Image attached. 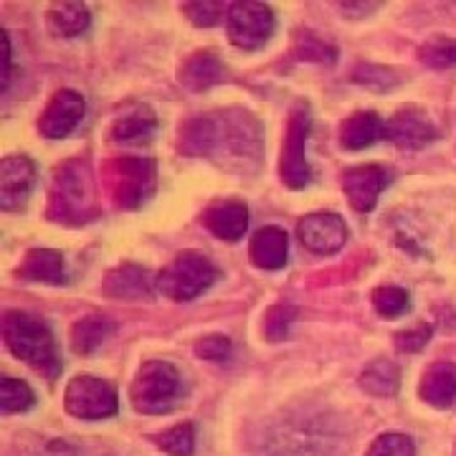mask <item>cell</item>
<instances>
[{"mask_svg": "<svg viewBox=\"0 0 456 456\" xmlns=\"http://www.w3.org/2000/svg\"><path fill=\"white\" fill-rule=\"evenodd\" d=\"M180 150L206 158L236 175H256L264 158V127L241 107L200 114L180 127Z\"/></svg>", "mask_w": 456, "mask_h": 456, "instance_id": "obj_1", "label": "cell"}, {"mask_svg": "<svg viewBox=\"0 0 456 456\" xmlns=\"http://www.w3.org/2000/svg\"><path fill=\"white\" fill-rule=\"evenodd\" d=\"M347 439L338 419L322 411H292L274 419L256 439L259 456H342Z\"/></svg>", "mask_w": 456, "mask_h": 456, "instance_id": "obj_2", "label": "cell"}, {"mask_svg": "<svg viewBox=\"0 0 456 456\" xmlns=\"http://www.w3.org/2000/svg\"><path fill=\"white\" fill-rule=\"evenodd\" d=\"M3 340L8 350L31 365L36 373H41L46 380H56L61 373V355L53 340L49 325L28 312H5L3 317Z\"/></svg>", "mask_w": 456, "mask_h": 456, "instance_id": "obj_3", "label": "cell"}, {"mask_svg": "<svg viewBox=\"0 0 456 456\" xmlns=\"http://www.w3.org/2000/svg\"><path fill=\"white\" fill-rule=\"evenodd\" d=\"M183 375L167 360H147L130 386L132 408L145 416H160L178 408L183 401Z\"/></svg>", "mask_w": 456, "mask_h": 456, "instance_id": "obj_4", "label": "cell"}, {"mask_svg": "<svg viewBox=\"0 0 456 456\" xmlns=\"http://www.w3.org/2000/svg\"><path fill=\"white\" fill-rule=\"evenodd\" d=\"M221 277L218 266L200 251H183L158 274V292L173 302H191Z\"/></svg>", "mask_w": 456, "mask_h": 456, "instance_id": "obj_5", "label": "cell"}, {"mask_svg": "<svg viewBox=\"0 0 456 456\" xmlns=\"http://www.w3.org/2000/svg\"><path fill=\"white\" fill-rule=\"evenodd\" d=\"M312 114L307 102H297L289 112L287 137L281 145V183L292 191L310 185L312 170L307 163V137H310Z\"/></svg>", "mask_w": 456, "mask_h": 456, "instance_id": "obj_6", "label": "cell"}, {"mask_svg": "<svg viewBox=\"0 0 456 456\" xmlns=\"http://www.w3.org/2000/svg\"><path fill=\"white\" fill-rule=\"evenodd\" d=\"M274 28H277V16L266 3H256V0L231 3V11L226 16V31L236 49H261L272 38Z\"/></svg>", "mask_w": 456, "mask_h": 456, "instance_id": "obj_7", "label": "cell"}, {"mask_svg": "<svg viewBox=\"0 0 456 456\" xmlns=\"http://www.w3.org/2000/svg\"><path fill=\"white\" fill-rule=\"evenodd\" d=\"M64 406L74 419L102 421L119 411V395L112 383L94 375H77L64 391Z\"/></svg>", "mask_w": 456, "mask_h": 456, "instance_id": "obj_8", "label": "cell"}, {"mask_svg": "<svg viewBox=\"0 0 456 456\" xmlns=\"http://www.w3.org/2000/svg\"><path fill=\"white\" fill-rule=\"evenodd\" d=\"M155 193V160L152 158H122L114 167V200L119 208L134 211L145 206Z\"/></svg>", "mask_w": 456, "mask_h": 456, "instance_id": "obj_9", "label": "cell"}, {"mask_svg": "<svg viewBox=\"0 0 456 456\" xmlns=\"http://www.w3.org/2000/svg\"><path fill=\"white\" fill-rule=\"evenodd\" d=\"M51 216L53 221H69L74 218V224L89 221L92 211H86L89 206V178L77 173V163L64 165L56 180H53V193H51Z\"/></svg>", "mask_w": 456, "mask_h": 456, "instance_id": "obj_10", "label": "cell"}, {"mask_svg": "<svg viewBox=\"0 0 456 456\" xmlns=\"http://www.w3.org/2000/svg\"><path fill=\"white\" fill-rule=\"evenodd\" d=\"M391 170H386L383 165H355L345 170L342 191L355 211L368 213L373 211L378 198L391 185Z\"/></svg>", "mask_w": 456, "mask_h": 456, "instance_id": "obj_11", "label": "cell"}, {"mask_svg": "<svg viewBox=\"0 0 456 456\" xmlns=\"http://www.w3.org/2000/svg\"><path fill=\"white\" fill-rule=\"evenodd\" d=\"M84 112H86V102L82 94L74 89H61L46 104L38 119V130L49 140H64L82 125Z\"/></svg>", "mask_w": 456, "mask_h": 456, "instance_id": "obj_12", "label": "cell"}, {"mask_svg": "<svg viewBox=\"0 0 456 456\" xmlns=\"http://www.w3.org/2000/svg\"><path fill=\"white\" fill-rule=\"evenodd\" d=\"M297 239L312 254H335L347 241V226L338 213H310L297 224Z\"/></svg>", "mask_w": 456, "mask_h": 456, "instance_id": "obj_13", "label": "cell"}, {"mask_svg": "<svg viewBox=\"0 0 456 456\" xmlns=\"http://www.w3.org/2000/svg\"><path fill=\"white\" fill-rule=\"evenodd\" d=\"M36 185V165L26 155H11L0 163V208L18 211Z\"/></svg>", "mask_w": 456, "mask_h": 456, "instance_id": "obj_14", "label": "cell"}, {"mask_svg": "<svg viewBox=\"0 0 456 456\" xmlns=\"http://www.w3.org/2000/svg\"><path fill=\"white\" fill-rule=\"evenodd\" d=\"M436 134L439 132L434 127V122L419 107L398 110L386 122V140H391L393 145L401 150H421L428 142H434Z\"/></svg>", "mask_w": 456, "mask_h": 456, "instance_id": "obj_15", "label": "cell"}, {"mask_svg": "<svg viewBox=\"0 0 456 456\" xmlns=\"http://www.w3.org/2000/svg\"><path fill=\"white\" fill-rule=\"evenodd\" d=\"M104 294H110L114 299H125V302H142L152 299V294L158 292V279L147 272L145 266L137 264H119L104 279Z\"/></svg>", "mask_w": 456, "mask_h": 456, "instance_id": "obj_16", "label": "cell"}, {"mask_svg": "<svg viewBox=\"0 0 456 456\" xmlns=\"http://www.w3.org/2000/svg\"><path fill=\"white\" fill-rule=\"evenodd\" d=\"M203 224L221 241H239L248 228V208L241 200H221L203 213Z\"/></svg>", "mask_w": 456, "mask_h": 456, "instance_id": "obj_17", "label": "cell"}, {"mask_svg": "<svg viewBox=\"0 0 456 456\" xmlns=\"http://www.w3.org/2000/svg\"><path fill=\"white\" fill-rule=\"evenodd\" d=\"M289 254V239L284 233V228L264 226L254 233L251 244H248V259L259 269H281L287 264Z\"/></svg>", "mask_w": 456, "mask_h": 456, "instance_id": "obj_18", "label": "cell"}, {"mask_svg": "<svg viewBox=\"0 0 456 456\" xmlns=\"http://www.w3.org/2000/svg\"><path fill=\"white\" fill-rule=\"evenodd\" d=\"M18 274L26 281H41V284H53V287L69 281L64 254L53 248H31L20 264Z\"/></svg>", "mask_w": 456, "mask_h": 456, "instance_id": "obj_19", "label": "cell"}, {"mask_svg": "<svg viewBox=\"0 0 456 456\" xmlns=\"http://www.w3.org/2000/svg\"><path fill=\"white\" fill-rule=\"evenodd\" d=\"M421 398L434 408H452L456 403V365L449 360L434 362L421 380Z\"/></svg>", "mask_w": 456, "mask_h": 456, "instance_id": "obj_20", "label": "cell"}, {"mask_svg": "<svg viewBox=\"0 0 456 456\" xmlns=\"http://www.w3.org/2000/svg\"><path fill=\"white\" fill-rule=\"evenodd\" d=\"M224 79H226V66L221 64V59L213 51H198L180 69V84L188 86L191 92H203Z\"/></svg>", "mask_w": 456, "mask_h": 456, "instance_id": "obj_21", "label": "cell"}, {"mask_svg": "<svg viewBox=\"0 0 456 456\" xmlns=\"http://www.w3.org/2000/svg\"><path fill=\"white\" fill-rule=\"evenodd\" d=\"M386 137V122L375 112H355L342 122L340 142L345 150H365Z\"/></svg>", "mask_w": 456, "mask_h": 456, "instance_id": "obj_22", "label": "cell"}, {"mask_svg": "<svg viewBox=\"0 0 456 456\" xmlns=\"http://www.w3.org/2000/svg\"><path fill=\"white\" fill-rule=\"evenodd\" d=\"M158 130V117L147 107V104H137L132 107L130 112H125L122 117H117L112 125L114 142H145Z\"/></svg>", "mask_w": 456, "mask_h": 456, "instance_id": "obj_23", "label": "cell"}, {"mask_svg": "<svg viewBox=\"0 0 456 456\" xmlns=\"http://www.w3.org/2000/svg\"><path fill=\"white\" fill-rule=\"evenodd\" d=\"M92 13L84 3H53L49 8V28L56 36L74 38L89 31Z\"/></svg>", "mask_w": 456, "mask_h": 456, "instance_id": "obj_24", "label": "cell"}, {"mask_svg": "<svg viewBox=\"0 0 456 456\" xmlns=\"http://www.w3.org/2000/svg\"><path fill=\"white\" fill-rule=\"evenodd\" d=\"M114 332V325L107 317L89 314L71 327V347L79 355H92L97 347H102L107 338Z\"/></svg>", "mask_w": 456, "mask_h": 456, "instance_id": "obj_25", "label": "cell"}, {"mask_svg": "<svg viewBox=\"0 0 456 456\" xmlns=\"http://www.w3.org/2000/svg\"><path fill=\"white\" fill-rule=\"evenodd\" d=\"M398 386H401V373H398V368L393 365L391 360H373L360 373V388L375 395V398L395 395Z\"/></svg>", "mask_w": 456, "mask_h": 456, "instance_id": "obj_26", "label": "cell"}, {"mask_svg": "<svg viewBox=\"0 0 456 456\" xmlns=\"http://www.w3.org/2000/svg\"><path fill=\"white\" fill-rule=\"evenodd\" d=\"M36 403L31 386L18 378H3L0 380V411L3 413H23Z\"/></svg>", "mask_w": 456, "mask_h": 456, "instance_id": "obj_27", "label": "cell"}, {"mask_svg": "<svg viewBox=\"0 0 456 456\" xmlns=\"http://www.w3.org/2000/svg\"><path fill=\"white\" fill-rule=\"evenodd\" d=\"M155 444L170 456H193L196 452V428L193 424H178L155 436Z\"/></svg>", "mask_w": 456, "mask_h": 456, "instance_id": "obj_28", "label": "cell"}, {"mask_svg": "<svg viewBox=\"0 0 456 456\" xmlns=\"http://www.w3.org/2000/svg\"><path fill=\"white\" fill-rule=\"evenodd\" d=\"M419 59L431 69H452L456 66V38L431 36L419 49Z\"/></svg>", "mask_w": 456, "mask_h": 456, "instance_id": "obj_29", "label": "cell"}, {"mask_svg": "<svg viewBox=\"0 0 456 456\" xmlns=\"http://www.w3.org/2000/svg\"><path fill=\"white\" fill-rule=\"evenodd\" d=\"M228 11H231V3H221V0H196V3L183 5V13L198 28L218 26L224 20V16H228Z\"/></svg>", "mask_w": 456, "mask_h": 456, "instance_id": "obj_30", "label": "cell"}, {"mask_svg": "<svg viewBox=\"0 0 456 456\" xmlns=\"http://www.w3.org/2000/svg\"><path fill=\"white\" fill-rule=\"evenodd\" d=\"M373 307L380 317L393 320V317H401L411 310V297H408L406 289L386 284V287H378L373 292Z\"/></svg>", "mask_w": 456, "mask_h": 456, "instance_id": "obj_31", "label": "cell"}, {"mask_svg": "<svg viewBox=\"0 0 456 456\" xmlns=\"http://www.w3.org/2000/svg\"><path fill=\"white\" fill-rule=\"evenodd\" d=\"M365 456H416V444L406 434H383Z\"/></svg>", "mask_w": 456, "mask_h": 456, "instance_id": "obj_32", "label": "cell"}, {"mask_svg": "<svg viewBox=\"0 0 456 456\" xmlns=\"http://www.w3.org/2000/svg\"><path fill=\"white\" fill-rule=\"evenodd\" d=\"M297 317V310L289 307V305H277L272 307L269 314H266V322H264V330H266V338L272 342H279L287 338V330L294 322Z\"/></svg>", "mask_w": 456, "mask_h": 456, "instance_id": "obj_33", "label": "cell"}, {"mask_svg": "<svg viewBox=\"0 0 456 456\" xmlns=\"http://www.w3.org/2000/svg\"><path fill=\"white\" fill-rule=\"evenodd\" d=\"M297 53H299V59H305V61H335V56H338V51L332 49V46H327L322 44L317 36H312V33H302L299 36V41H297Z\"/></svg>", "mask_w": 456, "mask_h": 456, "instance_id": "obj_34", "label": "cell"}, {"mask_svg": "<svg viewBox=\"0 0 456 456\" xmlns=\"http://www.w3.org/2000/svg\"><path fill=\"white\" fill-rule=\"evenodd\" d=\"M353 79L370 86V89H380V92L398 84V77H393V69H386V66H360L355 69Z\"/></svg>", "mask_w": 456, "mask_h": 456, "instance_id": "obj_35", "label": "cell"}, {"mask_svg": "<svg viewBox=\"0 0 456 456\" xmlns=\"http://www.w3.org/2000/svg\"><path fill=\"white\" fill-rule=\"evenodd\" d=\"M196 355L211 362H226L231 358V340L226 335H211L196 345Z\"/></svg>", "mask_w": 456, "mask_h": 456, "instance_id": "obj_36", "label": "cell"}, {"mask_svg": "<svg viewBox=\"0 0 456 456\" xmlns=\"http://www.w3.org/2000/svg\"><path fill=\"white\" fill-rule=\"evenodd\" d=\"M431 325H416L411 327V330H403V332H398L395 335V347L401 350V353H419V350H424L428 340H431Z\"/></svg>", "mask_w": 456, "mask_h": 456, "instance_id": "obj_37", "label": "cell"}, {"mask_svg": "<svg viewBox=\"0 0 456 456\" xmlns=\"http://www.w3.org/2000/svg\"><path fill=\"white\" fill-rule=\"evenodd\" d=\"M0 41H3V74H0V89L5 92L11 84V64H13V51H11V36L8 31H0Z\"/></svg>", "mask_w": 456, "mask_h": 456, "instance_id": "obj_38", "label": "cell"}, {"mask_svg": "<svg viewBox=\"0 0 456 456\" xmlns=\"http://www.w3.org/2000/svg\"><path fill=\"white\" fill-rule=\"evenodd\" d=\"M340 8L345 13H353V11H355L360 16H365V13H370V11L378 8V3H342Z\"/></svg>", "mask_w": 456, "mask_h": 456, "instance_id": "obj_39", "label": "cell"}]
</instances>
